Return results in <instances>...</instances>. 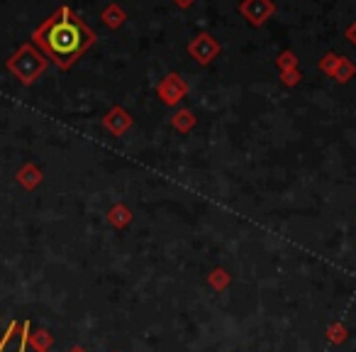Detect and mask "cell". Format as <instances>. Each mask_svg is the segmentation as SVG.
I'll return each instance as SVG.
<instances>
[{"mask_svg": "<svg viewBox=\"0 0 356 352\" xmlns=\"http://www.w3.org/2000/svg\"><path fill=\"white\" fill-rule=\"evenodd\" d=\"M59 69H69L93 42V32L69 10H59L32 35Z\"/></svg>", "mask_w": 356, "mask_h": 352, "instance_id": "cell-1", "label": "cell"}, {"mask_svg": "<svg viewBox=\"0 0 356 352\" xmlns=\"http://www.w3.org/2000/svg\"><path fill=\"white\" fill-rule=\"evenodd\" d=\"M51 335L47 330H32L30 328V347H35L37 352H49Z\"/></svg>", "mask_w": 356, "mask_h": 352, "instance_id": "cell-5", "label": "cell"}, {"mask_svg": "<svg viewBox=\"0 0 356 352\" xmlns=\"http://www.w3.org/2000/svg\"><path fill=\"white\" fill-rule=\"evenodd\" d=\"M69 352H86V350H83V347H71Z\"/></svg>", "mask_w": 356, "mask_h": 352, "instance_id": "cell-6", "label": "cell"}, {"mask_svg": "<svg viewBox=\"0 0 356 352\" xmlns=\"http://www.w3.org/2000/svg\"><path fill=\"white\" fill-rule=\"evenodd\" d=\"M30 323H17L13 321L8 326V330L0 335V352H37L35 347H30Z\"/></svg>", "mask_w": 356, "mask_h": 352, "instance_id": "cell-3", "label": "cell"}, {"mask_svg": "<svg viewBox=\"0 0 356 352\" xmlns=\"http://www.w3.org/2000/svg\"><path fill=\"white\" fill-rule=\"evenodd\" d=\"M40 181H42V171L35 167V164H25V167L17 171V184H22L27 191L37 189V186H40Z\"/></svg>", "mask_w": 356, "mask_h": 352, "instance_id": "cell-4", "label": "cell"}, {"mask_svg": "<svg viewBox=\"0 0 356 352\" xmlns=\"http://www.w3.org/2000/svg\"><path fill=\"white\" fill-rule=\"evenodd\" d=\"M6 66L20 84L30 86L42 76V71H44V66H47V59L37 49H32L30 45H25L8 59Z\"/></svg>", "mask_w": 356, "mask_h": 352, "instance_id": "cell-2", "label": "cell"}]
</instances>
